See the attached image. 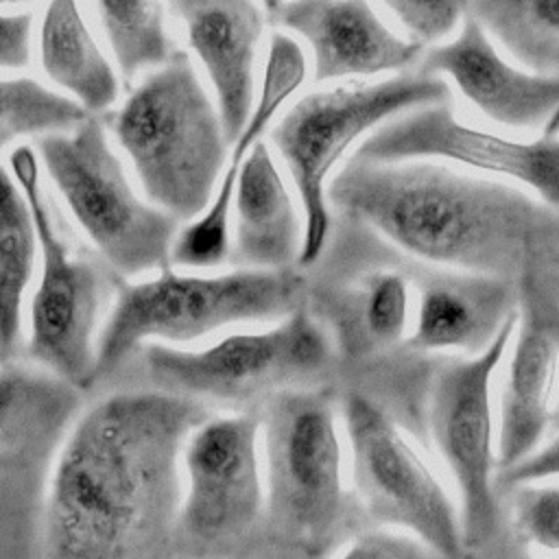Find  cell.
Returning <instances> with one entry per match:
<instances>
[{
    "instance_id": "cell-7",
    "label": "cell",
    "mask_w": 559,
    "mask_h": 559,
    "mask_svg": "<svg viewBox=\"0 0 559 559\" xmlns=\"http://www.w3.org/2000/svg\"><path fill=\"white\" fill-rule=\"evenodd\" d=\"M9 170L26 197L39 240V273L26 314V356L31 365L70 386L87 389L96 382V345L109 297L105 262L79 253L59 229L33 146H15Z\"/></svg>"
},
{
    "instance_id": "cell-15",
    "label": "cell",
    "mask_w": 559,
    "mask_h": 559,
    "mask_svg": "<svg viewBox=\"0 0 559 559\" xmlns=\"http://www.w3.org/2000/svg\"><path fill=\"white\" fill-rule=\"evenodd\" d=\"M306 74L308 57L301 44L288 33L275 31L266 48L251 116L234 140V148L227 155V164L210 205L201 216L179 229L170 255L175 266L210 271L231 260V212L242 164L253 146L262 142L264 133L273 129L282 107L301 87Z\"/></svg>"
},
{
    "instance_id": "cell-26",
    "label": "cell",
    "mask_w": 559,
    "mask_h": 559,
    "mask_svg": "<svg viewBox=\"0 0 559 559\" xmlns=\"http://www.w3.org/2000/svg\"><path fill=\"white\" fill-rule=\"evenodd\" d=\"M349 310L358 323V332L352 341L367 345H393L397 343L408 323V282L400 273L369 275L360 290L352 297Z\"/></svg>"
},
{
    "instance_id": "cell-16",
    "label": "cell",
    "mask_w": 559,
    "mask_h": 559,
    "mask_svg": "<svg viewBox=\"0 0 559 559\" xmlns=\"http://www.w3.org/2000/svg\"><path fill=\"white\" fill-rule=\"evenodd\" d=\"M417 72L448 76L483 116L509 129H537L559 114V76L511 66L467 4L459 35L424 52Z\"/></svg>"
},
{
    "instance_id": "cell-10",
    "label": "cell",
    "mask_w": 559,
    "mask_h": 559,
    "mask_svg": "<svg viewBox=\"0 0 559 559\" xmlns=\"http://www.w3.org/2000/svg\"><path fill=\"white\" fill-rule=\"evenodd\" d=\"M343 424L354 493L367 518L411 533L443 559H463L461 515L395 419L371 397L347 393Z\"/></svg>"
},
{
    "instance_id": "cell-31",
    "label": "cell",
    "mask_w": 559,
    "mask_h": 559,
    "mask_svg": "<svg viewBox=\"0 0 559 559\" xmlns=\"http://www.w3.org/2000/svg\"><path fill=\"white\" fill-rule=\"evenodd\" d=\"M35 11H0V72H20L28 68L35 46Z\"/></svg>"
},
{
    "instance_id": "cell-18",
    "label": "cell",
    "mask_w": 559,
    "mask_h": 559,
    "mask_svg": "<svg viewBox=\"0 0 559 559\" xmlns=\"http://www.w3.org/2000/svg\"><path fill=\"white\" fill-rule=\"evenodd\" d=\"M304 216L275 153L262 140L242 164L231 212V260L240 269L290 271L299 264Z\"/></svg>"
},
{
    "instance_id": "cell-1",
    "label": "cell",
    "mask_w": 559,
    "mask_h": 559,
    "mask_svg": "<svg viewBox=\"0 0 559 559\" xmlns=\"http://www.w3.org/2000/svg\"><path fill=\"white\" fill-rule=\"evenodd\" d=\"M203 419L199 400L162 389L114 393L87 408L61 439L50 474L52 542L72 559H118L175 518L181 450Z\"/></svg>"
},
{
    "instance_id": "cell-30",
    "label": "cell",
    "mask_w": 559,
    "mask_h": 559,
    "mask_svg": "<svg viewBox=\"0 0 559 559\" xmlns=\"http://www.w3.org/2000/svg\"><path fill=\"white\" fill-rule=\"evenodd\" d=\"M336 559H443L413 535L365 531L356 535Z\"/></svg>"
},
{
    "instance_id": "cell-2",
    "label": "cell",
    "mask_w": 559,
    "mask_h": 559,
    "mask_svg": "<svg viewBox=\"0 0 559 559\" xmlns=\"http://www.w3.org/2000/svg\"><path fill=\"white\" fill-rule=\"evenodd\" d=\"M328 201L402 251L469 275L509 282L559 260V212L443 166L349 159Z\"/></svg>"
},
{
    "instance_id": "cell-27",
    "label": "cell",
    "mask_w": 559,
    "mask_h": 559,
    "mask_svg": "<svg viewBox=\"0 0 559 559\" xmlns=\"http://www.w3.org/2000/svg\"><path fill=\"white\" fill-rule=\"evenodd\" d=\"M68 382L35 365H0V432L50 402Z\"/></svg>"
},
{
    "instance_id": "cell-17",
    "label": "cell",
    "mask_w": 559,
    "mask_h": 559,
    "mask_svg": "<svg viewBox=\"0 0 559 559\" xmlns=\"http://www.w3.org/2000/svg\"><path fill=\"white\" fill-rule=\"evenodd\" d=\"M168 9L183 26L186 44L205 74L227 140L234 144L258 96L255 66L266 26L264 4L247 0L173 2Z\"/></svg>"
},
{
    "instance_id": "cell-12",
    "label": "cell",
    "mask_w": 559,
    "mask_h": 559,
    "mask_svg": "<svg viewBox=\"0 0 559 559\" xmlns=\"http://www.w3.org/2000/svg\"><path fill=\"white\" fill-rule=\"evenodd\" d=\"M266 509L262 419L234 413L203 419L181 450L175 522L190 537L218 542L247 533Z\"/></svg>"
},
{
    "instance_id": "cell-29",
    "label": "cell",
    "mask_w": 559,
    "mask_h": 559,
    "mask_svg": "<svg viewBox=\"0 0 559 559\" xmlns=\"http://www.w3.org/2000/svg\"><path fill=\"white\" fill-rule=\"evenodd\" d=\"M518 528L537 546L559 550V487L518 485L513 493Z\"/></svg>"
},
{
    "instance_id": "cell-4",
    "label": "cell",
    "mask_w": 559,
    "mask_h": 559,
    "mask_svg": "<svg viewBox=\"0 0 559 559\" xmlns=\"http://www.w3.org/2000/svg\"><path fill=\"white\" fill-rule=\"evenodd\" d=\"M301 306L304 282L295 269L179 273L168 266L120 286L98 334L96 380L146 343L186 345L238 323L280 321Z\"/></svg>"
},
{
    "instance_id": "cell-6",
    "label": "cell",
    "mask_w": 559,
    "mask_h": 559,
    "mask_svg": "<svg viewBox=\"0 0 559 559\" xmlns=\"http://www.w3.org/2000/svg\"><path fill=\"white\" fill-rule=\"evenodd\" d=\"M35 151L52 190L109 271L146 277L173 264L181 223L135 188L100 116L37 140Z\"/></svg>"
},
{
    "instance_id": "cell-24",
    "label": "cell",
    "mask_w": 559,
    "mask_h": 559,
    "mask_svg": "<svg viewBox=\"0 0 559 559\" xmlns=\"http://www.w3.org/2000/svg\"><path fill=\"white\" fill-rule=\"evenodd\" d=\"M465 4L522 68L559 76V0H480Z\"/></svg>"
},
{
    "instance_id": "cell-5",
    "label": "cell",
    "mask_w": 559,
    "mask_h": 559,
    "mask_svg": "<svg viewBox=\"0 0 559 559\" xmlns=\"http://www.w3.org/2000/svg\"><path fill=\"white\" fill-rule=\"evenodd\" d=\"M450 100L441 76L421 72L382 81H349L299 96L271 129V151L280 157L304 216V245L297 266H312L325 251L332 207V173L349 146L389 120Z\"/></svg>"
},
{
    "instance_id": "cell-3",
    "label": "cell",
    "mask_w": 559,
    "mask_h": 559,
    "mask_svg": "<svg viewBox=\"0 0 559 559\" xmlns=\"http://www.w3.org/2000/svg\"><path fill=\"white\" fill-rule=\"evenodd\" d=\"M105 124L155 207L183 225L205 212L229 140L212 92L186 52L138 79Z\"/></svg>"
},
{
    "instance_id": "cell-13",
    "label": "cell",
    "mask_w": 559,
    "mask_h": 559,
    "mask_svg": "<svg viewBox=\"0 0 559 559\" xmlns=\"http://www.w3.org/2000/svg\"><path fill=\"white\" fill-rule=\"evenodd\" d=\"M365 164L445 159L531 188L542 203L559 212V135L531 142L502 138L463 124L448 103L406 111L371 135L352 155Z\"/></svg>"
},
{
    "instance_id": "cell-14",
    "label": "cell",
    "mask_w": 559,
    "mask_h": 559,
    "mask_svg": "<svg viewBox=\"0 0 559 559\" xmlns=\"http://www.w3.org/2000/svg\"><path fill=\"white\" fill-rule=\"evenodd\" d=\"M266 20L295 37L312 61L317 83L400 72L421 61L424 48L391 31L360 0H306L264 4Z\"/></svg>"
},
{
    "instance_id": "cell-22",
    "label": "cell",
    "mask_w": 559,
    "mask_h": 559,
    "mask_svg": "<svg viewBox=\"0 0 559 559\" xmlns=\"http://www.w3.org/2000/svg\"><path fill=\"white\" fill-rule=\"evenodd\" d=\"M39 262L31 207L11 170L0 164V365L24 345V306Z\"/></svg>"
},
{
    "instance_id": "cell-28",
    "label": "cell",
    "mask_w": 559,
    "mask_h": 559,
    "mask_svg": "<svg viewBox=\"0 0 559 559\" xmlns=\"http://www.w3.org/2000/svg\"><path fill=\"white\" fill-rule=\"evenodd\" d=\"M384 9L395 15V20L406 31L408 39L417 46H432L448 39L461 28L465 17V2H406L391 0Z\"/></svg>"
},
{
    "instance_id": "cell-21",
    "label": "cell",
    "mask_w": 559,
    "mask_h": 559,
    "mask_svg": "<svg viewBox=\"0 0 559 559\" xmlns=\"http://www.w3.org/2000/svg\"><path fill=\"white\" fill-rule=\"evenodd\" d=\"M555 369L557 345L550 332L528 317L518 330L500 400V472L511 469L537 450L550 421Z\"/></svg>"
},
{
    "instance_id": "cell-25",
    "label": "cell",
    "mask_w": 559,
    "mask_h": 559,
    "mask_svg": "<svg viewBox=\"0 0 559 559\" xmlns=\"http://www.w3.org/2000/svg\"><path fill=\"white\" fill-rule=\"evenodd\" d=\"M90 116L33 76H0V151L26 138L66 133Z\"/></svg>"
},
{
    "instance_id": "cell-11",
    "label": "cell",
    "mask_w": 559,
    "mask_h": 559,
    "mask_svg": "<svg viewBox=\"0 0 559 559\" xmlns=\"http://www.w3.org/2000/svg\"><path fill=\"white\" fill-rule=\"evenodd\" d=\"M515 325L518 314L507 321L483 354L445 365L430 386L428 426L459 489L465 552L483 548L498 528L500 511L493 491L498 454L491 450L493 424L489 386Z\"/></svg>"
},
{
    "instance_id": "cell-8",
    "label": "cell",
    "mask_w": 559,
    "mask_h": 559,
    "mask_svg": "<svg viewBox=\"0 0 559 559\" xmlns=\"http://www.w3.org/2000/svg\"><path fill=\"white\" fill-rule=\"evenodd\" d=\"M260 419L269 513L310 548L328 546L349 515L330 395L314 389L275 391Z\"/></svg>"
},
{
    "instance_id": "cell-9",
    "label": "cell",
    "mask_w": 559,
    "mask_h": 559,
    "mask_svg": "<svg viewBox=\"0 0 559 559\" xmlns=\"http://www.w3.org/2000/svg\"><path fill=\"white\" fill-rule=\"evenodd\" d=\"M330 358V336L306 304L266 330L227 334L203 349L144 347V367L157 389L199 402H238L297 384L321 373Z\"/></svg>"
},
{
    "instance_id": "cell-20",
    "label": "cell",
    "mask_w": 559,
    "mask_h": 559,
    "mask_svg": "<svg viewBox=\"0 0 559 559\" xmlns=\"http://www.w3.org/2000/svg\"><path fill=\"white\" fill-rule=\"evenodd\" d=\"M37 57L48 85L74 100L87 116L114 109L120 96V74L79 4L50 2L44 7Z\"/></svg>"
},
{
    "instance_id": "cell-23",
    "label": "cell",
    "mask_w": 559,
    "mask_h": 559,
    "mask_svg": "<svg viewBox=\"0 0 559 559\" xmlns=\"http://www.w3.org/2000/svg\"><path fill=\"white\" fill-rule=\"evenodd\" d=\"M96 20L109 46V57L124 81L164 68L181 50L168 31V4L164 2H111L94 4Z\"/></svg>"
},
{
    "instance_id": "cell-32",
    "label": "cell",
    "mask_w": 559,
    "mask_h": 559,
    "mask_svg": "<svg viewBox=\"0 0 559 559\" xmlns=\"http://www.w3.org/2000/svg\"><path fill=\"white\" fill-rule=\"evenodd\" d=\"M559 476V437H555L548 445L542 450H535L528 459L513 465L507 472H500V483L509 487L544 480Z\"/></svg>"
},
{
    "instance_id": "cell-19",
    "label": "cell",
    "mask_w": 559,
    "mask_h": 559,
    "mask_svg": "<svg viewBox=\"0 0 559 559\" xmlns=\"http://www.w3.org/2000/svg\"><path fill=\"white\" fill-rule=\"evenodd\" d=\"M518 314L513 288L483 275L435 277L421 288L411 345L424 352L483 354Z\"/></svg>"
},
{
    "instance_id": "cell-33",
    "label": "cell",
    "mask_w": 559,
    "mask_h": 559,
    "mask_svg": "<svg viewBox=\"0 0 559 559\" xmlns=\"http://www.w3.org/2000/svg\"><path fill=\"white\" fill-rule=\"evenodd\" d=\"M557 417H559V406H557Z\"/></svg>"
}]
</instances>
